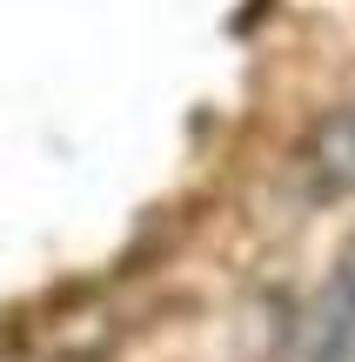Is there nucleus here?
<instances>
[{
    "label": "nucleus",
    "mask_w": 355,
    "mask_h": 362,
    "mask_svg": "<svg viewBox=\"0 0 355 362\" xmlns=\"http://www.w3.org/2000/svg\"><path fill=\"white\" fill-rule=\"evenodd\" d=\"M315 168H322L329 188H355V107H342V115L315 134Z\"/></svg>",
    "instance_id": "2"
},
{
    "label": "nucleus",
    "mask_w": 355,
    "mask_h": 362,
    "mask_svg": "<svg viewBox=\"0 0 355 362\" xmlns=\"http://www.w3.org/2000/svg\"><path fill=\"white\" fill-rule=\"evenodd\" d=\"M302 362H355V269H342L329 282V296L315 302Z\"/></svg>",
    "instance_id": "1"
}]
</instances>
